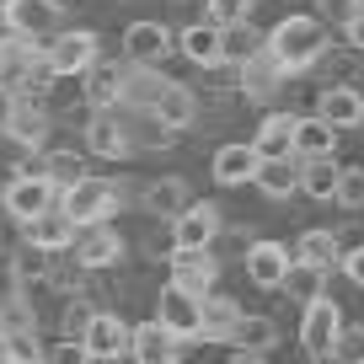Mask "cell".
<instances>
[{
  "label": "cell",
  "mask_w": 364,
  "mask_h": 364,
  "mask_svg": "<svg viewBox=\"0 0 364 364\" xmlns=\"http://www.w3.org/2000/svg\"><path fill=\"white\" fill-rule=\"evenodd\" d=\"M86 150L91 156H102V161H124L129 150H134V139H129V124L113 113H91L86 118Z\"/></svg>",
  "instance_id": "cell-13"
},
{
  "label": "cell",
  "mask_w": 364,
  "mask_h": 364,
  "mask_svg": "<svg viewBox=\"0 0 364 364\" xmlns=\"http://www.w3.org/2000/svg\"><path fill=\"white\" fill-rule=\"evenodd\" d=\"M0 209H6L16 225H33V220H43L48 209H59V188L43 177V171H22V177L6 182V193H0Z\"/></svg>",
  "instance_id": "cell-3"
},
{
  "label": "cell",
  "mask_w": 364,
  "mask_h": 364,
  "mask_svg": "<svg viewBox=\"0 0 364 364\" xmlns=\"http://www.w3.org/2000/svg\"><path fill=\"white\" fill-rule=\"evenodd\" d=\"M300 166L306 161L300 156H284V161H262V171H257V188L262 198H289V193H300Z\"/></svg>",
  "instance_id": "cell-24"
},
{
  "label": "cell",
  "mask_w": 364,
  "mask_h": 364,
  "mask_svg": "<svg viewBox=\"0 0 364 364\" xmlns=\"http://www.w3.org/2000/svg\"><path fill=\"white\" fill-rule=\"evenodd\" d=\"M300 348L311 359H332L343 348V311H338L332 295H316L306 306V316H300Z\"/></svg>",
  "instance_id": "cell-4"
},
{
  "label": "cell",
  "mask_w": 364,
  "mask_h": 364,
  "mask_svg": "<svg viewBox=\"0 0 364 364\" xmlns=\"http://www.w3.org/2000/svg\"><path fill=\"white\" fill-rule=\"evenodd\" d=\"M43 177L65 193L70 182H80L86 171H80V156H75V150H48V156H43Z\"/></svg>",
  "instance_id": "cell-31"
},
{
  "label": "cell",
  "mask_w": 364,
  "mask_h": 364,
  "mask_svg": "<svg viewBox=\"0 0 364 364\" xmlns=\"http://www.w3.org/2000/svg\"><path fill=\"white\" fill-rule=\"evenodd\" d=\"M91 316H97V311H91L86 306V300H70V306H65V338H86V327H91Z\"/></svg>",
  "instance_id": "cell-39"
},
{
  "label": "cell",
  "mask_w": 364,
  "mask_h": 364,
  "mask_svg": "<svg viewBox=\"0 0 364 364\" xmlns=\"http://www.w3.org/2000/svg\"><path fill=\"white\" fill-rule=\"evenodd\" d=\"M16 102H22V97H16L11 86H0V134L11 129V113H16Z\"/></svg>",
  "instance_id": "cell-40"
},
{
  "label": "cell",
  "mask_w": 364,
  "mask_h": 364,
  "mask_svg": "<svg viewBox=\"0 0 364 364\" xmlns=\"http://www.w3.org/2000/svg\"><path fill=\"white\" fill-rule=\"evenodd\" d=\"M316 118H327L332 129H359L364 124V91L353 86H327L316 97Z\"/></svg>",
  "instance_id": "cell-18"
},
{
  "label": "cell",
  "mask_w": 364,
  "mask_h": 364,
  "mask_svg": "<svg viewBox=\"0 0 364 364\" xmlns=\"http://www.w3.org/2000/svg\"><path fill=\"white\" fill-rule=\"evenodd\" d=\"M43 59H48V70H54V80L59 75H86V70L102 59V38L91 33V27H70V33H54V43L43 48Z\"/></svg>",
  "instance_id": "cell-7"
},
{
  "label": "cell",
  "mask_w": 364,
  "mask_h": 364,
  "mask_svg": "<svg viewBox=\"0 0 364 364\" xmlns=\"http://www.w3.org/2000/svg\"><path fill=\"white\" fill-rule=\"evenodd\" d=\"M215 279H220L215 252H171V279L166 284H177V289H188V295L204 300L209 289H215Z\"/></svg>",
  "instance_id": "cell-14"
},
{
  "label": "cell",
  "mask_w": 364,
  "mask_h": 364,
  "mask_svg": "<svg viewBox=\"0 0 364 364\" xmlns=\"http://www.w3.org/2000/svg\"><path fill=\"white\" fill-rule=\"evenodd\" d=\"M0 364H16V359H11V353H6V348H0Z\"/></svg>",
  "instance_id": "cell-45"
},
{
  "label": "cell",
  "mask_w": 364,
  "mask_h": 364,
  "mask_svg": "<svg viewBox=\"0 0 364 364\" xmlns=\"http://www.w3.org/2000/svg\"><path fill=\"white\" fill-rule=\"evenodd\" d=\"M343 241L338 236H332V230H306V236H300L295 241V262H306V268H321V273H327V268H338V262H343Z\"/></svg>",
  "instance_id": "cell-26"
},
{
  "label": "cell",
  "mask_w": 364,
  "mask_h": 364,
  "mask_svg": "<svg viewBox=\"0 0 364 364\" xmlns=\"http://www.w3.org/2000/svg\"><path fill=\"white\" fill-rule=\"evenodd\" d=\"M156 321L182 343H204V300L188 295V289H177V284H166L156 295Z\"/></svg>",
  "instance_id": "cell-8"
},
{
  "label": "cell",
  "mask_w": 364,
  "mask_h": 364,
  "mask_svg": "<svg viewBox=\"0 0 364 364\" xmlns=\"http://www.w3.org/2000/svg\"><path fill=\"white\" fill-rule=\"evenodd\" d=\"M316 6H321V22H327V27H348L353 22V16H359L364 11V0H316Z\"/></svg>",
  "instance_id": "cell-37"
},
{
  "label": "cell",
  "mask_w": 364,
  "mask_h": 364,
  "mask_svg": "<svg viewBox=\"0 0 364 364\" xmlns=\"http://www.w3.org/2000/svg\"><path fill=\"white\" fill-rule=\"evenodd\" d=\"M124 247H129V241L118 236L113 225H91V230H80V236H75V247H70V252H75V262L86 273H97V268L124 262Z\"/></svg>",
  "instance_id": "cell-12"
},
{
  "label": "cell",
  "mask_w": 364,
  "mask_h": 364,
  "mask_svg": "<svg viewBox=\"0 0 364 364\" xmlns=\"http://www.w3.org/2000/svg\"><path fill=\"white\" fill-rule=\"evenodd\" d=\"M289 268H295V252H289L284 241H252L247 247V279L257 289H284Z\"/></svg>",
  "instance_id": "cell-10"
},
{
  "label": "cell",
  "mask_w": 364,
  "mask_h": 364,
  "mask_svg": "<svg viewBox=\"0 0 364 364\" xmlns=\"http://www.w3.org/2000/svg\"><path fill=\"white\" fill-rule=\"evenodd\" d=\"M22 236H27V247H38V252H70V247H75V236H80V230L65 220V209H48L43 220L22 225Z\"/></svg>",
  "instance_id": "cell-21"
},
{
  "label": "cell",
  "mask_w": 364,
  "mask_h": 364,
  "mask_svg": "<svg viewBox=\"0 0 364 364\" xmlns=\"http://www.w3.org/2000/svg\"><path fill=\"white\" fill-rule=\"evenodd\" d=\"M338 177H343L338 156L306 161V166H300V193H306V198H321V204H332V193H338Z\"/></svg>",
  "instance_id": "cell-28"
},
{
  "label": "cell",
  "mask_w": 364,
  "mask_h": 364,
  "mask_svg": "<svg viewBox=\"0 0 364 364\" xmlns=\"http://www.w3.org/2000/svg\"><path fill=\"white\" fill-rule=\"evenodd\" d=\"M80 343H86V353H91V359L102 364V359H118V353H129V343H134V327H129V321L118 316V311H97Z\"/></svg>",
  "instance_id": "cell-11"
},
{
  "label": "cell",
  "mask_w": 364,
  "mask_h": 364,
  "mask_svg": "<svg viewBox=\"0 0 364 364\" xmlns=\"http://www.w3.org/2000/svg\"><path fill=\"white\" fill-rule=\"evenodd\" d=\"M252 6H257V0H204V11H209V22H215V27H236V22H247Z\"/></svg>",
  "instance_id": "cell-34"
},
{
  "label": "cell",
  "mask_w": 364,
  "mask_h": 364,
  "mask_svg": "<svg viewBox=\"0 0 364 364\" xmlns=\"http://www.w3.org/2000/svg\"><path fill=\"white\" fill-rule=\"evenodd\" d=\"M86 102L91 113H113V107H124V65H97L86 70Z\"/></svg>",
  "instance_id": "cell-19"
},
{
  "label": "cell",
  "mask_w": 364,
  "mask_h": 364,
  "mask_svg": "<svg viewBox=\"0 0 364 364\" xmlns=\"http://www.w3.org/2000/svg\"><path fill=\"white\" fill-rule=\"evenodd\" d=\"M177 48L193 59V65L215 70V65H225V27H215V22H193V27H182V33H177Z\"/></svg>",
  "instance_id": "cell-17"
},
{
  "label": "cell",
  "mask_w": 364,
  "mask_h": 364,
  "mask_svg": "<svg viewBox=\"0 0 364 364\" xmlns=\"http://www.w3.org/2000/svg\"><path fill=\"white\" fill-rule=\"evenodd\" d=\"M6 38H11V27H6V22H0V43H6Z\"/></svg>",
  "instance_id": "cell-44"
},
{
  "label": "cell",
  "mask_w": 364,
  "mask_h": 364,
  "mask_svg": "<svg viewBox=\"0 0 364 364\" xmlns=\"http://www.w3.org/2000/svg\"><path fill=\"white\" fill-rule=\"evenodd\" d=\"M247 311L225 295H204V343H236V327Z\"/></svg>",
  "instance_id": "cell-25"
},
{
  "label": "cell",
  "mask_w": 364,
  "mask_h": 364,
  "mask_svg": "<svg viewBox=\"0 0 364 364\" xmlns=\"http://www.w3.org/2000/svg\"><path fill=\"white\" fill-rule=\"evenodd\" d=\"M230 364H268V353H247V348H236V353H230Z\"/></svg>",
  "instance_id": "cell-43"
},
{
  "label": "cell",
  "mask_w": 364,
  "mask_h": 364,
  "mask_svg": "<svg viewBox=\"0 0 364 364\" xmlns=\"http://www.w3.org/2000/svg\"><path fill=\"white\" fill-rule=\"evenodd\" d=\"M279 80H284V70L273 65V54H268V43L257 48V54L247 59V65H241V91H247V97H268L273 86H279Z\"/></svg>",
  "instance_id": "cell-29"
},
{
  "label": "cell",
  "mask_w": 364,
  "mask_h": 364,
  "mask_svg": "<svg viewBox=\"0 0 364 364\" xmlns=\"http://www.w3.org/2000/svg\"><path fill=\"white\" fill-rule=\"evenodd\" d=\"M343 33H348V43H353V48H359V54H364V11H359V16H353V22H348V27H343Z\"/></svg>",
  "instance_id": "cell-42"
},
{
  "label": "cell",
  "mask_w": 364,
  "mask_h": 364,
  "mask_svg": "<svg viewBox=\"0 0 364 364\" xmlns=\"http://www.w3.org/2000/svg\"><path fill=\"white\" fill-rule=\"evenodd\" d=\"M332 204H343V209H364V166H343Z\"/></svg>",
  "instance_id": "cell-35"
},
{
  "label": "cell",
  "mask_w": 364,
  "mask_h": 364,
  "mask_svg": "<svg viewBox=\"0 0 364 364\" xmlns=\"http://www.w3.org/2000/svg\"><path fill=\"white\" fill-rule=\"evenodd\" d=\"M273 343H279V332H273V321H268V316H241V327H236V348H247V353H268Z\"/></svg>",
  "instance_id": "cell-30"
},
{
  "label": "cell",
  "mask_w": 364,
  "mask_h": 364,
  "mask_svg": "<svg viewBox=\"0 0 364 364\" xmlns=\"http://www.w3.org/2000/svg\"><path fill=\"white\" fill-rule=\"evenodd\" d=\"M332 150H338V129L327 124V118H295V156L300 161H327Z\"/></svg>",
  "instance_id": "cell-22"
},
{
  "label": "cell",
  "mask_w": 364,
  "mask_h": 364,
  "mask_svg": "<svg viewBox=\"0 0 364 364\" xmlns=\"http://www.w3.org/2000/svg\"><path fill=\"white\" fill-rule=\"evenodd\" d=\"M262 48V38L252 33L247 22H236V27H225V65H247L252 54Z\"/></svg>",
  "instance_id": "cell-33"
},
{
  "label": "cell",
  "mask_w": 364,
  "mask_h": 364,
  "mask_svg": "<svg viewBox=\"0 0 364 364\" xmlns=\"http://www.w3.org/2000/svg\"><path fill=\"white\" fill-rule=\"evenodd\" d=\"M43 364H97L86 353V343H75V338H59L54 348H43Z\"/></svg>",
  "instance_id": "cell-38"
},
{
  "label": "cell",
  "mask_w": 364,
  "mask_h": 364,
  "mask_svg": "<svg viewBox=\"0 0 364 364\" xmlns=\"http://www.w3.org/2000/svg\"><path fill=\"white\" fill-rule=\"evenodd\" d=\"M129 359L134 364H177L182 359V338H171L156 316L134 327V343H129Z\"/></svg>",
  "instance_id": "cell-16"
},
{
  "label": "cell",
  "mask_w": 364,
  "mask_h": 364,
  "mask_svg": "<svg viewBox=\"0 0 364 364\" xmlns=\"http://www.w3.org/2000/svg\"><path fill=\"white\" fill-rule=\"evenodd\" d=\"M359 364H364V359H359Z\"/></svg>",
  "instance_id": "cell-47"
},
{
  "label": "cell",
  "mask_w": 364,
  "mask_h": 364,
  "mask_svg": "<svg viewBox=\"0 0 364 364\" xmlns=\"http://www.w3.org/2000/svg\"><path fill=\"white\" fill-rule=\"evenodd\" d=\"M252 150H257L262 161H284L295 156V113H268L257 124V139H252Z\"/></svg>",
  "instance_id": "cell-20"
},
{
  "label": "cell",
  "mask_w": 364,
  "mask_h": 364,
  "mask_svg": "<svg viewBox=\"0 0 364 364\" xmlns=\"http://www.w3.org/2000/svg\"><path fill=\"white\" fill-rule=\"evenodd\" d=\"M0 348H6V327H0Z\"/></svg>",
  "instance_id": "cell-46"
},
{
  "label": "cell",
  "mask_w": 364,
  "mask_h": 364,
  "mask_svg": "<svg viewBox=\"0 0 364 364\" xmlns=\"http://www.w3.org/2000/svg\"><path fill=\"white\" fill-rule=\"evenodd\" d=\"M171 48H177V38H171L166 22H129L124 27V59L139 70H161Z\"/></svg>",
  "instance_id": "cell-9"
},
{
  "label": "cell",
  "mask_w": 364,
  "mask_h": 364,
  "mask_svg": "<svg viewBox=\"0 0 364 364\" xmlns=\"http://www.w3.org/2000/svg\"><path fill=\"white\" fill-rule=\"evenodd\" d=\"M289 295H295V300H306V306H311V300H316L321 295V268H306V262H295V268H289Z\"/></svg>",
  "instance_id": "cell-36"
},
{
  "label": "cell",
  "mask_w": 364,
  "mask_h": 364,
  "mask_svg": "<svg viewBox=\"0 0 364 364\" xmlns=\"http://www.w3.org/2000/svg\"><path fill=\"white\" fill-rule=\"evenodd\" d=\"M139 198H145L139 209H150V215H171V220H177L182 209L193 204V198H188V182H182V177H161V182H145V193H139Z\"/></svg>",
  "instance_id": "cell-27"
},
{
  "label": "cell",
  "mask_w": 364,
  "mask_h": 364,
  "mask_svg": "<svg viewBox=\"0 0 364 364\" xmlns=\"http://www.w3.org/2000/svg\"><path fill=\"white\" fill-rule=\"evenodd\" d=\"M0 22L11 27V38H54L59 22H65V6L59 0H0Z\"/></svg>",
  "instance_id": "cell-6"
},
{
  "label": "cell",
  "mask_w": 364,
  "mask_h": 364,
  "mask_svg": "<svg viewBox=\"0 0 364 364\" xmlns=\"http://www.w3.org/2000/svg\"><path fill=\"white\" fill-rule=\"evenodd\" d=\"M48 124H54V118L43 113V102L22 97V102H16V113H11V129H6V134H11L22 150H43V139H48Z\"/></svg>",
  "instance_id": "cell-23"
},
{
  "label": "cell",
  "mask_w": 364,
  "mask_h": 364,
  "mask_svg": "<svg viewBox=\"0 0 364 364\" xmlns=\"http://www.w3.org/2000/svg\"><path fill=\"white\" fill-rule=\"evenodd\" d=\"M6 353L16 364H43V343H38V327H6Z\"/></svg>",
  "instance_id": "cell-32"
},
{
  "label": "cell",
  "mask_w": 364,
  "mask_h": 364,
  "mask_svg": "<svg viewBox=\"0 0 364 364\" xmlns=\"http://www.w3.org/2000/svg\"><path fill=\"white\" fill-rule=\"evenodd\" d=\"M343 273H348L353 284H359V289H364V247H353V252H348V257H343Z\"/></svg>",
  "instance_id": "cell-41"
},
{
  "label": "cell",
  "mask_w": 364,
  "mask_h": 364,
  "mask_svg": "<svg viewBox=\"0 0 364 364\" xmlns=\"http://www.w3.org/2000/svg\"><path fill=\"white\" fill-rule=\"evenodd\" d=\"M59 209H65V220L75 230H91V225H107V220L124 209V182H113V177H80V182H70L65 193H59Z\"/></svg>",
  "instance_id": "cell-2"
},
{
  "label": "cell",
  "mask_w": 364,
  "mask_h": 364,
  "mask_svg": "<svg viewBox=\"0 0 364 364\" xmlns=\"http://www.w3.org/2000/svg\"><path fill=\"white\" fill-rule=\"evenodd\" d=\"M220 225H225V215H220L215 198H193V204L171 220V252H209L215 236H220Z\"/></svg>",
  "instance_id": "cell-5"
},
{
  "label": "cell",
  "mask_w": 364,
  "mask_h": 364,
  "mask_svg": "<svg viewBox=\"0 0 364 364\" xmlns=\"http://www.w3.org/2000/svg\"><path fill=\"white\" fill-rule=\"evenodd\" d=\"M262 43H268L273 65L284 70V75H300V70H311L321 54H327V22L321 16H284V22H273V33H262Z\"/></svg>",
  "instance_id": "cell-1"
},
{
  "label": "cell",
  "mask_w": 364,
  "mask_h": 364,
  "mask_svg": "<svg viewBox=\"0 0 364 364\" xmlns=\"http://www.w3.org/2000/svg\"><path fill=\"white\" fill-rule=\"evenodd\" d=\"M215 182L220 188H247V182H257V171H262V156L252 145H241V139H230V145H220L215 150Z\"/></svg>",
  "instance_id": "cell-15"
}]
</instances>
